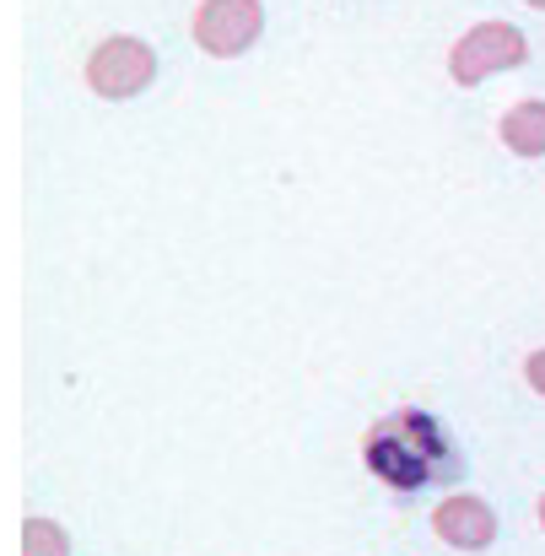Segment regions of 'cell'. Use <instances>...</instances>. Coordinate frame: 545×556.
Segmentation results:
<instances>
[{
    "instance_id": "cell-1",
    "label": "cell",
    "mask_w": 545,
    "mask_h": 556,
    "mask_svg": "<svg viewBox=\"0 0 545 556\" xmlns=\"http://www.w3.org/2000/svg\"><path fill=\"white\" fill-rule=\"evenodd\" d=\"M416 432V421H410V410H400V416H389V421H378L372 432H367V465L389 481V486H421V481H432L443 465H448V443L438 438V427L427 421L421 427V438H410Z\"/></svg>"
},
{
    "instance_id": "cell-2",
    "label": "cell",
    "mask_w": 545,
    "mask_h": 556,
    "mask_svg": "<svg viewBox=\"0 0 545 556\" xmlns=\"http://www.w3.org/2000/svg\"><path fill=\"white\" fill-rule=\"evenodd\" d=\"M530 60V38L514 22H476L454 49H448V76L459 87H481L497 71H514Z\"/></svg>"
},
{
    "instance_id": "cell-3",
    "label": "cell",
    "mask_w": 545,
    "mask_h": 556,
    "mask_svg": "<svg viewBox=\"0 0 545 556\" xmlns=\"http://www.w3.org/2000/svg\"><path fill=\"white\" fill-rule=\"evenodd\" d=\"M157 76V49L147 38H130V33H114L103 38L92 54H87V87L109 103H125L136 92H147Z\"/></svg>"
},
{
    "instance_id": "cell-4",
    "label": "cell",
    "mask_w": 545,
    "mask_h": 556,
    "mask_svg": "<svg viewBox=\"0 0 545 556\" xmlns=\"http://www.w3.org/2000/svg\"><path fill=\"white\" fill-rule=\"evenodd\" d=\"M189 33H194V43H200L205 54L232 60V54H243V49L259 43V33H265V5H259V0H200Z\"/></svg>"
},
{
    "instance_id": "cell-5",
    "label": "cell",
    "mask_w": 545,
    "mask_h": 556,
    "mask_svg": "<svg viewBox=\"0 0 545 556\" xmlns=\"http://www.w3.org/2000/svg\"><path fill=\"white\" fill-rule=\"evenodd\" d=\"M432 530H438V541L454 546V552H486V546L497 541V514H492V503L459 492V497H443V503L432 508Z\"/></svg>"
},
{
    "instance_id": "cell-6",
    "label": "cell",
    "mask_w": 545,
    "mask_h": 556,
    "mask_svg": "<svg viewBox=\"0 0 545 556\" xmlns=\"http://www.w3.org/2000/svg\"><path fill=\"white\" fill-rule=\"evenodd\" d=\"M497 136L514 157H545V103L541 98H524L514 103L503 119H497Z\"/></svg>"
},
{
    "instance_id": "cell-7",
    "label": "cell",
    "mask_w": 545,
    "mask_h": 556,
    "mask_svg": "<svg viewBox=\"0 0 545 556\" xmlns=\"http://www.w3.org/2000/svg\"><path fill=\"white\" fill-rule=\"evenodd\" d=\"M22 556H71V541L54 519H27L22 525Z\"/></svg>"
},
{
    "instance_id": "cell-8",
    "label": "cell",
    "mask_w": 545,
    "mask_h": 556,
    "mask_svg": "<svg viewBox=\"0 0 545 556\" xmlns=\"http://www.w3.org/2000/svg\"><path fill=\"white\" fill-rule=\"evenodd\" d=\"M524 378H530V389H535V394H545V346L524 357Z\"/></svg>"
},
{
    "instance_id": "cell-9",
    "label": "cell",
    "mask_w": 545,
    "mask_h": 556,
    "mask_svg": "<svg viewBox=\"0 0 545 556\" xmlns=\"http://www.w3.org/2000/svg\"><path fill=\"white\" fill-rule=\"evenodd\" d=\"M524 5H535V11H545V0H524Z\"/></svg>"
},
{
    "instance_id": "cell-10",
    "label": "cell",
    "mask_w": 545,
    "mask_h": 556,
    "mask_svg": "<svg viewBox=\"0 0 545 556\" xmlns=\"http://www.w3.org/2000/svg\"><path fill=\"white\" fill-rule=\"evenodd\" d=\"M535 514H541V525H545V497H541V508H535Z\"/></svg>"
}]
</instances>
